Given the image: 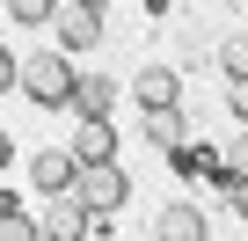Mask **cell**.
Segmentation results:
<instances>
[{
	"label": "cell",
	"mask_w": 248,
	"mask_h": 241,
	"mask_svg": "<svg viewBox=\"0 0 248 241\" xmlns=\"http://www.w3.org/2000/svg\"><path fill=\"white\" fill-rule=\"evenodd\" d=\"M73 88H80V73H66V51H37V59H22V95H30V102L59 110V102H73Z\"/></svg>",
	"instance_id": "6da1fadb"
},
{
	"label": "cell",
	"mask_w": 248,
	"mask_h": 241,
	"mask_svg": "<svg viewBox=\"0 0 248 241\" xmlns=\"http://www.w3.org/2000/svg\"><path fill=\"white\" fill-rule=\"evenodd\" d=\"M124 190H132V183H124V168H117V161H102V168H80V176H73V205H80L88 219H109V212L124 205Z\"/></svg>",
	"instance_id": "7a4b0ae2"
},
{
	"label": "cell",
	"mask_w": 248,
	"mask_h": 241,
	"mask_svg": "<svg viewBox=\"0 0 248 241\" xmlns=\"http://www.w3.org/2000/svg\"><path fill=\"white\" fill-rule=\"evenodd\" d=\"M51 22H59V44L66 51H95L102 44V0H66Z\"/></svg>",
	"instance_id": "3957f363"
},
{
	"label": "cell",
	"mask_w": 248,
	"mask_h": 241,
	"mask_svg": "<svg viewBox=\"0 0 248 241\" xmlns=\"http://www.w3.org/2000/svg\"><path fill=\"white\" fill-rule=\"evenodd\" d=\"M66 154H73L80 168H102V161H117V132H109V117H95V125H80Z\"/></svg>",
	"instance_id": "277c9868"
},
{
	"label": "cell",
	"mask_w": 248,
	"mask_h": 241,
	"mask_svg": "<svg viewBox=\"0 0 248 241\" xmlns=\"http://www.w3.org/2000/svg\"><path fill=\"white\" fill-rule=\"evenodd\" d=\"M132 95H139V110H175L183 80H175L168 66H146V73H132Z\"/></svg>",
	"instance_id": "5b68a950"
},
{
	"label": "cell",
	"mask_w": 248,
	"mask_h": 241,
	"mask_svg": "<svg viewBox=\"0 0 248 241\" xmlns=\"http://www.w3.org/2000/svg\"><path fill=\"white\" fill-rule=\"evenodd\" d=\"M73 176H80L73 154H37V161H30V183L51 190V197H73Z\"/></svg>",
	"instance_id": "8992f818"
},
{
	"label": "cell",
	"mask_w": 248,
	"mask_h": 241,
	"mask_svg": "<svg viewBox=\"0 0 248 241\" xmlns=\"http://www.w3.org/2000/svg\"><path fill=\"white\" fill-rule=\"evenodd\" d=\"M95 226H102V219H88L73 197H51V212H44V234H51V241H88Z\"/></svg>",
	"instance_id": "52a82bcc"
},
{
	"label": "cell",
	"mask_w": 248,
	"mask_h": 241,
	"mask_svg": "<svg viewBox=\"0 0 248 241\" xmlns=\"http://www.w3.org/2000/svg\"><path fill=\"white\" fill-rule=\"evenodd\" d=\"M109 102H117V80H102V73H80V88H73V110H80V125L109 117Z\"/></svg>",
	"instance_id": "ba28073f"
},
{
	"label": "cell",
	"mask_w": 248,
	"mask_h": 241,
	"mask_svg": "<svg viewBox=\"0 0 248 241\" xmlns=\"http://www.w3.org/2000/svg\"><path fill=\"white\" fill-rule=\"evenodd\" d=\"M154 241H204V212L197 205H168L154 219Z\"/></svg>",
	"instance_id": "9c48e42d"
},
{
	"label": "cell",
	"mask_w": 248,
	"mask_h": 241,
	"mask_svg": "<svg viewBox=\"0 0 248 241\" xmlns=\"http://www.w3.org/2000/svg\"><path fill=\"white\" fill-rule=\"evenodd\" d=\"M146 139H154L161 154H183V146H190V132H183V110H146Z\"/></svg>",
	"instance_id": "30bf717a"
},
{
	"label": "cell",
	"mask_w": 248,
	"mask_h": 241,
	"mask_svg": "<svg viewBox=\"0 0 248 241\" xmlns=\"http://www.w3.org/2000/svg\"><path fill=\"white\" fill-rule=\"evenodd\" d=\"M0 241H44V226H37V219L8 197V190H0Z\"/></svg>",
	"instance_id": "8fae6325"
},
{
	"label": "cell",
	"mask_w": 248,
	"mask_h": 241,
	"mask_svg": "<svg viewBox=\"0 0 248 241\" xmlns=\"http://www.w3.org/2000/svg\"><path fill=\"white\" fill-rule=\"evenodd\" d=\"M219 176H226V183H248V125L219 146Z\"/></svg>",
	"instance_id": "7c38bea8"
},
{
	"label": "cell",
	"mask_w": 248,
	"mask_h": 241,
	"mask_svg": "<svg viewBox=\"0 0 248 241\" xmlns=\"http://www.w3.org/2000/svg\"><path fill=\"white\" fill-rule=\"evenodd\" d=\"M175 168H190L197 183H212V176H219V154H212V146H183V154H175Z\"/></svg>",
	"instance_id": "4fadbf2b"
},
{
	"label": "cell",
	"mask_w": 248,
	"mask_h": 241,
	"mask_svg": "<svg viewBox=\"0 0 248 241\" xmlns=\"http://www.w3.org/2000/svg\"><path fill=\"white\" fill-rule=\"evenodd\" d=\"M8 15H15V22H51L59 8H51V0H8Z\"/></svg>",
	"instance_id": "5bb4252c"
},
{
	"label": "cell",
	"mask_w": 248,
	"mask_h": 241,
	"mask_svg": "<svg viewBox=\"0 0 248 241\" xmlns=\"http://www.w3.org/2000/svg\"><path fill=\"white\" fill-rule=\"evenodd\" d=\"M219 66H226V80H248V37H233V44H226V59H219Z\"/></svg>",
	"instance_id": "9a60e30c"
},
{
	"label": "cell",
	"mask_w": 248,
	"mask_h": 241,
	"mask_svg": "<svg viewBox=\"0 0 248 241\" xmlns=\"http://www.w3.org/2000/svg\"><path fill=\"white\" fill-rule=\"evenodd\" d=\"M226 102H233V117L248 125V80H226Z\"/></svg>",
	"instance_id": "2e32d148"
},
{
	"label": "cell",
	"mask_w": 248,
	"mask_h": 241,
	"mask_svg": "<svg viewBox=\"0 0 248 241\" xmlns=\"http://www.w3.org/2000/svg\"><path fill=\"white\" fill-rule=\"evenodd\" d=\"M219 190H226V205H233V212L248 219V183H226V176H219Z\"/></svg>",
	"instance_id": "e0dca14e"
},
{
	"label": "cell",
	"mask_w": 248,
	"mask_h": 241,
	"mask_svg": "<svg viewBox=\"0 0 248 241\" xmlns=\"http://www.w3.org/2000/svg\"><path fill=\"white\" fill-rule=\"evenodd\" d=\"M8 80H22V66H15L8 51H0V88H8Z\"/></svg>",
	"instance_id": "ac0fdd59"
},
{
	"label": "cell",
	"mask_w": 248,
	"mask_h": 241,
	"mask_svg": "<svg viewBox=\"0 0 248 241\" xmlns=\"http://www.w3.org/2000/svg\"><path fill=\"white\" fill-rule=\"evenodd\" d=\"M0 168H8V132H0Z\"/></svg>",
	"instance_id": "d6986e66"
}]
</instances>
